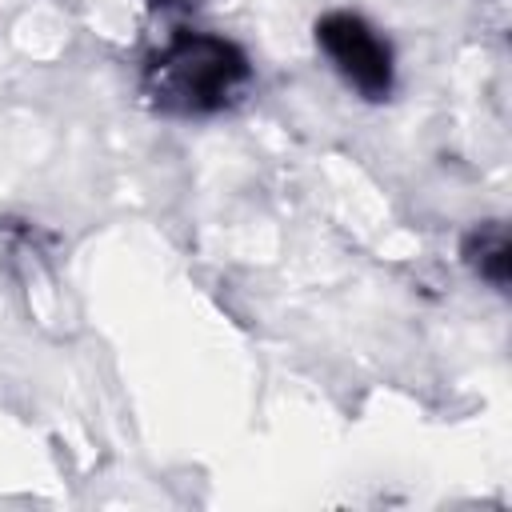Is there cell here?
I'll return each instance as SVG.
<instances>
[{"label": "cell", "mask_w": 512, "mask_h": 512, "mask_svg": "<svg viewBox=\"0 0 512 512\" xmlns=\"http://www.w3.org/2000/svg\"><path fill=\"white\" fill-rule=\"evenodd\" d=\"M152 4H176V0H152Z\"/></svg>", "instance_id": "obj_4"}, {"label": "cell", "mask_w": 512, "mask_h": 512, "mask_svg": "<svg viewBox=\"0 0 512 512\" xmlns=\"http://www.w3.org/2000/svg\"><path fill=\"white\" fill-rule=\"evenodd\" d=\"M248 56L212 32H180L172 36L144 72L148 96L176 116H208L228 108L248 88Z\"/></svg>", "instance_id": "obj_1"}, {"label": "cell", "mask_w": 512, "mask_h": 512, "mask_svg": "<svg viewBox=\"0 0 512 512\" xmlns=\"http://www.w3.org/2000/svg\"><path fill=\"white\" fill-rule=\"evenodd\" d=\"M464 260L476 268L480 280L504 288L508 284V232H504V224H480L464 244Z\"/></svg>", "instance_id": "obj_3"}, {"label": "cell", "mask_w": 512, "mask_h": 512, "mask_svg": "<svg viewBox=\"0 0 512 512\" xmlns=\"http://www.w3.org/2000/svg\"><path fill=\"white\" fill-rule=\"evenodd\" d=\"M316 44L332 60V68L344 76V84L356 88L364 100H384L392 92V80H396L392 48L356 12H328V16H320L316 20Z\"/></svg>", "instance_id": "obj_2"}]
</instances>
